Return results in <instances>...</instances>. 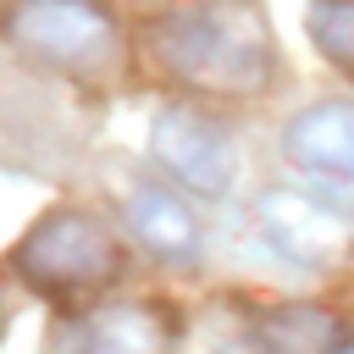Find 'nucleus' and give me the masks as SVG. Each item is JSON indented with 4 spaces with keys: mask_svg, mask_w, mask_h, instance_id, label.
I'll use <instances>...</instances> for the list:
<instances>
[{
    "mask_svg": "<svg viewBox=\"0 0 354 354\" xmlns=\"http://www.w3.org/2000/svg\"><path fill=\"white\" fill-rule=\"evenodd\" d=\"M127 232L160 266H194L205 254V227H199L194 205L183 199V188H171V183H138L127 194Z\"/></svg>",
    "mask_w": 354,
    "mask_h": 354,
    "instance_id": "obj_8",
    "label": "nucleus"
},
{
    "mask_svg": "<svg viewBox=\"0 0 354 354\" xmlns=\"http://www.w3.org/2000/svg\"><path fill=\"white\" fill-rule=\"evenodd\" d=\"M149 155L171 177V188L199 194V199H221L238 177L232 133L199 105H160L149 122Z\"/></svg>",
    "mask_w": 354,
    "mask_h": 354,
    "instance_id": "obj_4",
    "label": "nucleus"
},
{
    "mask_svg": "<svg viewBox=\"0 0 354 354\" xmlns=\"http://www.w3.org/2000/svg\"><path fill=\"white\" fill-rule=\"evenodd\" d=\"M6 33L28 61L55 72H105L122 50L116 22L100 0H17Z\"/></svg>",
    "mask_w": 354,
    "mask_h": 354,
    "instance_id": "obj_3",
    "label": "nucleus"
},
{
    "mask_svg": "<svg viewBox=\"0 0 354 354\" xmlns=\"http://www.w3.org/2000/svg\"><path fill=\"white\" fill-rule=\"evenodd\" d=\"M177 348V321L166 304H144V299H116V304H94L77 310L50 354H171Z\"/></svg>",
    "mask_w": 354,
    "mask_h": 354,
    "instance_id": "obj_7",
    "label": "nucleus"
},
{
    "mask_svg": "<svg viewBox=\"0 0 354 354\" xmlns=\"http://www.w3.org/2000/svg\"><path fill=\"white\" fill-rule=\"evenodd\" d=\"M310 39L332 66L354 77V0H315L310 6Z\"/></svg>",
    "mask_w": 354,
    "mask_h": 354,
    "instance_id": "obj_9",
    "label": "nucleus"
},
{
    "mask_svg": "<svg viewBox=\"0 0 354 354\" xmlns=\"http://www.w3.org/2000/svg\"><path fill=\"white\" fill-rule=\"evenodd\" d=\"M282 155L299 183L354 221V100H315L282 127Z\"/></svg>",
    "mask_w": 354,
    "mask_h": 354,
    "instance_id": "obj_5",
    "label": "nucleus"
},
{
    "mask_svg": "<svg viewBox=\"0 0 354 354\" xmlns=\"http://www.w3.org/2000/svg\"><path fill=\"white\" fill-rule=\"evenodd\" d=\"M254 216H260V238L282 260H293L304 271L337 266L348 254V243H354V221H343L310 188H266L260 205H254Z\"/></svg>",
    "mask_w": 354,
    "mask_h": 354,
    "instance_id": "obj_6",
    "label": "nucleus"
},
{
    "mask_svg": "<svg viewBox=\"0 0 354 354\" xmlns=\"http://www.w3.org/2000/svg\"><path fill=\"white\" fill-rule=\"evenodd\" d=\"M149 61L210 100H249L271 83L277 44L254 0H183L144 28Z\"/></svg>",
    "mask_w": 354,
    "mask_h": 354,
    "instance_id": "obj_1",
    "label": "nucleus"
},
{
    "mask_svg": "<svg viewBox=\"0 0 354 354\" xmlns=\"http://www.w3.org/2000/svg\"><path fill=\"white\" fill-rule=\"evenodd\" d=\"M122 266H127V254H122L116 227L77 205L39 216L22 232V243L11 249V271L39 299H55V304H83V299L105 293L122 277Z\"/></svg>",
    "mask_w": 354,
    "mask_h": 354,
    "instance_id": "obj_2",
    "label": "nucleus"
}]
</instances>
